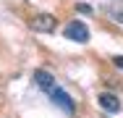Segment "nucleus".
<instances>
[{"label": "nucleus", "mask_w": 123, "mask_h": 118, "mask_svg": "<svg viewBox=\"0 0 123 118\" xmlns=\"http://www.w3.org/2000/svg\"><path fill=\"white\" fill-rule=\"evenodd\" d=\"M29 26L34 29V32H55V26H58V21H55V16H50V13H39V16H34L31 21H29Z\"/></svg>", "instance_id": "nucleus-1"}, {"label": "nucleus", "mask_w": 123, "mask_h": 118, "mask_svg": "<svg viewBox=\"0 0 123 118\" xmlns=\"http://www.w3.org/2000/svg\"><path fill=\"white\" fill-rule=\"evenodd\" d=\"M66 37L74 39V42H89V29H86V24H81V21H71L66 26Z\"/></svg>", "instance_id": "nucleus-2"}, {"label": "nucleus", "mask_w": 123, "mask_h": 118, "mask_svg": "<svg viewBox=\"0 0 123 118\" xmlns=\"http://www.w3.org/2000/svg\"><path fill=\"white\" fill-rule=\"evenodd\" d=\"M50 100H52V102H55V105H58V108H63V110H68V113H74V100H71V97H68V92H63V89H60V87H52V89H50Z\"/></svg>", "instance_id": "nucleus-3"}, {"label": "nucleus", "mask_w": 123, "mask_h": 118, "mask_svg": "<svg viewBox=\"0 0 123 118\" xmlns=\"http://www.w3.org/2000/svg\"><path fill=\"white\" fill-rule=\"evenodd\" d=\"M99 108L107 110V113H118V110H121V100L113 92H102L99 94Z\"/></svg>", "instance_id": "nucleus-4"}, {"label": "nucleus", "mask_w": 123, "mask_h": 118, "mask_svg": "<svg viewBox=\"0 0 123 118\" xmlns=\"http://www.w3.org/2000/svg\"><path fill=\"white\" fill-rule=\"evenodd\" d=\"M34 81H37V87L39 89H45V92H50L52 87H58L55 84V79H52V73H47V71H34Z\"/></svg>", "instance_id": "nucleus-5"}, {"label": "nucleus", "mask_w": 123, "mask_h": 118, "mask_svg": "<svg viewBox=\"0 0 123 118\" xmlns=\"http://www.w3.org/2000/svg\"><path fill=\"white\" fill-rule=\"evenodd\" d=\"M107 13H110V16H113V19H115L118 24H123V11H115V8H110Z\"/></svg>", "instance_id": "nucleus-6"}, {"label": "nucleus", "mask_w": 123, "mask_h": 118, "mask_svg": "<svg viewBox=\"0 0 123 118\" xmlns=\"http://www.w3.org/2000/svg\"><path fill=\"white\" fill-rule=\"evenodd\" d=\"M76 8H79V11H81V13H92V8H89V5H84V3H79V5H76Z\"/></svg>", "instance_id": "nucleus-7"}, {"label": "nucleus", "mask_w": 123, "mask_h": 118, "mask_svg": "<svg viewBox=\"0 0 123 118\" xmlns=\"http://www.w3.org/2000/svg\"><path fill=\"white\" fill-rule=\"evenodd\" d=\"M113 63H115V66H121V68H123V58H113Z\"/></svg>", "instance_id": "nucleus-8"}]
</instances>
